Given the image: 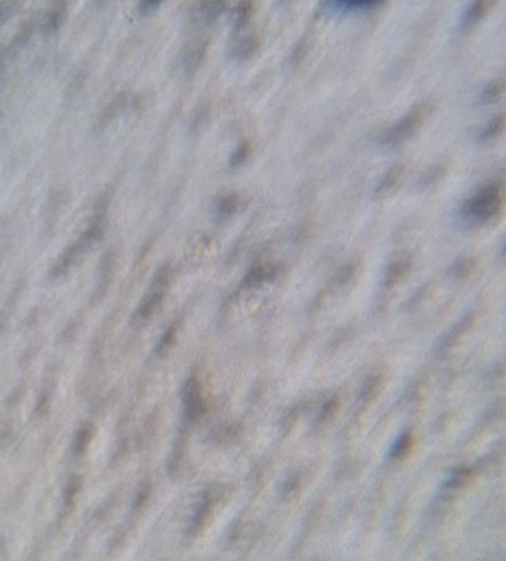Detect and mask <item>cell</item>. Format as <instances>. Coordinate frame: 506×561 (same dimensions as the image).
I'll use <instances>...</instances> for the list:
<instances>
[{
    "label": "cell",
    "mask_w": 506,
    "mask_h": 561,
    "mask_svg": "<svg viewBox=\"0 0 506 561\" xmlns=\"http://www.w3.org/2000/svg\"><path fill=\"white\" fill-rule=\"evenodd\" d=\"M113 269H114V254L113 251H107V254L101 260V271H100L101 278H100V284H98V290H103V294L109 287V279L113 275Z\"/></svg>",
    "instance_id": "8"
},
{
    "label": "cell",
    "mask_w": 506,
    "mask_h": 561,
    "mask_svg": "<svg viewBox=\"0 0 506 561\" xmlns=\"http://www.w3.org/2000/svg\"><path fill=\"white\" fill-rule=\"evenodd\" d=\"M92 437H94V427L89 423L84 425L79 429L76 437H75V441H73V450H75L76 456H80V454L85 453Z\"/></svg>",
    "instance_id": "6"
},
{
    "label": "cell",
    "mask_w": 506,
    "mask_h": 561,
    "mask_svg": "<svg viewBox=\"0 0 506 561\" xmlns=\"http://www.w3.org/2000/svg\"><path fill=\"white\" fill-rule=\"evenodd\" d=\"M490 8H492V2H475L471 5L463 13V18L461 21V31L468 33L469 30H472L473 26H477L481 21V18Z\"/></svg>",
    "instance_id": "5"
},
{
    "label": "cell",
    "mask_w": 506,
    "mask_h": 561,
    "mask_svg": "<svg viewBox=\"0 0 506 561\" xmlns=\"http://www.w3.org/2000/svg\"><path fill=\"white\" fill-rule=\"evenodd\" d=\"M65 18V5H58L54 6L51 11H49L40 23V33L43 36H53L55 33L60 30L62 21Z\"/></svg>",
    "instance_id": "4"
},
{
    "label": "cell",
    "mask_w": 506,
    "mask_h": 561,
    "mask_svg": "<svg viewBox=\"0 0 506 561\" xmlns=\"http://www.w3.org/2000/svg\"><path fill=\"white\" fill-rule=\"evenodd\" d=\"M429 111L428 103H422L416 106L410 113L404 116L398 124L392 126L387 133L385 134L383 141L386 144H400L405 141L407 138H410L416 131L420 128L424 116Z\"/></svg>",
    "instance_id": "3"
},
{
    "label": "cell",
    "mask_w": 506,
    "mask_h": 561,
    "mask_svg": "<svg viewBox=\"0 0 506 561\" xmlns=\"http://www.w3.org/2000/svg\"><path fill=\"white\" fill-rule=\"evenodd\" d=\"M401 173H402V168L398 167V165H397V167H394V168H390V170L387 171V174L385 175V178L382 180L380 186L378 187V193H379V195H383V193H387L389 190H392V187H394V186L398 183Z\"/></svg>",
    "instance_id": "10"
},
{
    "label": "cell",
    "mask_w": 506,
    "mask_h": 561,
    "mask_svg": "<svg viewBox=\"0 0 506 561\" xmlns=\"http://www.w3.org/2000/svg\"><path fill=\"white\" fill-rule=\"evenodd\" d=\"M160 6V2H156V0H147V2H140L137 6V13L141 16H147L153 13Z\"/></svg>",
    "instance_id": "17"
},
{
    "label": "cell",
    "mask_w": 506,
    "mask_h": 561,
    "mask_svg": "<svg viewBox=\"0 0 506 561\" xmlns=\"http://www.w3.org/2000/svg\"><path fill=\"white\" fill-rule=\"evenodd\" d=\"M239 205V200L236 195H231L221 200L217 205V214L220 217H231L232 214H235L236 208Z\"/></svg>",
    "instance_id": "12"
},
{
    "label": "cell",
    "mask_w": 506,
    "mask_h": 561,
    "mask_svg": "<svg viewBox=\"0 0 506 561\" xmlns=\"http://www.w3.org/2000/svg\"><path fill=\"white\" fill-rule=\"evenodd\" d=\"M334 8H337L339 11H368L373 9L375 6H379V4L382 2H363V0H353V2H333Z\"/></svg>",
    "instance_id": "11"
},
{
    "label": "cell",
    "mask_w": 506,
    "mask_h": 561,
    "mask_svg": "<svg viewBox=\"0 0 506 561\" xmlns=\"http://www.w3.org/2000/svg\"><path fill=\"white\" fill-rule=\"evenodd\" d=\"M123 106H125V97H123V95H119V97L114 98V100L104 109V111H103V114H101V118H100V125H101V128H104L107 124H110V121H111L114 116H116L118 111H119Z\"/></svg>",
    "instance_id": "9"
},
{
    "label": "cell",
    "mask_w": 506,
    "mask_h": 561,
    "mask_svg": "<svg viewBox=\"0 0 506 561\" xmlns=\"http://www.w3.org/2000/svg\"><path fill=\"white\" fill-rule=\"evenodd\" d=\"M255 51H257L255 38H247L245 40H242L236 48V54H238L239 60H248L251 55H254Z\"/></svg>",
    "instance_id": "15"
},
{
    "label": "cell",
    "mask_w": 506,
    "mask_h": 561,
    "mask_svg": "<svg viewBox=\"0 0 506 561\" xmlns=\"http://www.w3.org/2000/svg\"><path fill=\"white\" fill-rule=\"evenodd\" d=\"M20 8V4L16 2H2L0 4V26H4L11 16Z\"/></svg>",
    "instance_id": "16"
},
{
    "label": "cell",
    "mask_w": 506,
    "mask_h": 561,
    "mask_svg": "<svg viewBox=\"0 0 506 561\" xmlns=\"http://www.w3.org/2000/svg\"><path fill=\"white\" fill-rule=\"evenodd\" d=\"M103 217L104 216L95 217L94 222L91 223V226L79 236V239L64 250V253L57 260V263L51 271L53 278H61L62 275L67 273L75 263L79 261L82 256L87 254V251H89L92 246L103 238V235H104V219Z\"/></svg>",
    "instance_id": "2"
},
{
    "label": "cell",
    "mask_w": 506,
    "mask_h": 561,
    "mask_svg": "<svg viewBox=\"0 0 506 561\" xmlns=\"http://www.w3.org/2000/svg\"><path fill=\"white\" fill-rule=\"evenodd\" d=\"M503 91V79H496L484 88L481 94V103L483 104H493L499 100V97L502 95Z\"/></svg>",
    "instance_id": "7"
},
{
    "label": "cell",
    "mask_w": 506,
    "mask_h": 561,
    "mask_svg": "<svg viewBox=\"0 0 506 561\" xmlns=\"http://www.w3.org/2000/svg\"><path fill=\"white\" fill-rule=\"evenodd\" d=\"M503 126H505V119H503V116H499V118L493 119L492 122L488 124V126L483 131V133H481L480 140H481V141H490V140H493L495 137H497V136L502 133Z\"/></svg>",
    "instance_id": "13"
},
{
    "label": "cell",
    "mask_w": 506,
    "mask_h": 561,
    "mask_svg": "<svg viewBox=\"0 0 506 561\" xmlns=\"http://www.w3.org/2000/svg\"><path fill=\"white\" fill-rule=\"evenodd\" d=\"M502 207V193L497 185H488L463 202L459 217L466 226H481L492 220Z\"/></svg>",
    "instance_id": "1"
},
{
    "label": "cell",
    "mask_w": 506,
    "mask_h": 561,
    "mask_svg": "<svg viewBox=\"0 0 506 561\" xmlns=\"http://www.w3.org/2000/svg\"><path fill=\"white\" fill-rule=\"evenodd\" d=\"M250 152H251L250 143H248V141H242V143L236 147V151L232 153V156H231V167H232V168L241 167V165H242L245 160H247V158L250 156Z\"/></svg>",
    "instance_id": "14"
},
{
    "label": "cell",
    "mask_w": 506,
    "mask_h": 561,
    "mask_svg": "<svg viewBox=\"0 0 506 561\" xmlns=\"http://www.w3.org/2000/svg\"><path fill=\"white\" fill-rule=\"evenodd\" d=\"M174 334H175V328L172 327V328H170L168 332L163 334V337H162V340H160V343H159V349H165V348H168L170 346V342H171V339L174 337Z\"/></svg>",
    "instance_id": "18"
}]
</instances>
